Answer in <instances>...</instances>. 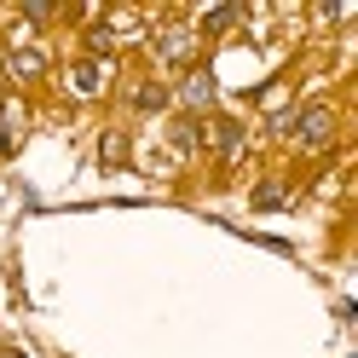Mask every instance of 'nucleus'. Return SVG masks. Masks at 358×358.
Wrapping results in <instances>:
<instances>
[{"label":"nucleus","mask_w":358,"mask_h":358,"mask_svg":"<svg viewBox=\"0 0 358 358\" xmlns=\"http://www.w3.org/2000/svg\"><path fill=\"white\" fill-rule=\"evenodd\" d=\"M70 81H76V93H99V81H104V70H99V58H81L76 70H70Z\"/></svg>","instance_id":"nucleus-4"},{"label":"nucleus","mask_w":358,"mask_h":358,"mask_svg":"<svg viewBox=\"0 0 358 358\" xmlns=\"http://www.w3.org/2000/svg\"><path fill=\"white\" fill-rule=\"evenodd\" d=\"M173 145L191 150V145H196V122H173Z\"/></svg>","instance_id":"nucleus-11"},{"label":"nucleus","mask_w":358,"mask_h":358,"mask_svg":"<svg viewBox=\"0 0 358 358\" xmlns=\"http://www.w3.org/2000/svg\"><path fill=\"white\" fill-rule=\"evenodd\" d=\"M283 133H295V139H301L306 150H318V145H329L335 116H329V104H306V110H295V116L283 122Z\"/></svg>","instance_id":"nucleus-1"},{"label":"nucleus","mask_w":358,"mask_h":358,"mask_svg":"<svg viewBox=\"0 0 358 358\" xmlns=\"http://www.w3.org/2000/svg\"><path fill=\"white\" fill-rule=\"evenodd\" d=\"M12 145H17V139H12V127L0 122V156H12Z\"/></svg>","instance_id":"nucleus-13"},{"label":"nucleus","mask_w":358,"mask_h":358,"mask_svg":"<svg viewBox=\"0 0 358 358\" xmlns=\"http://www.w3.org/2000/svg\"><path fill=\"white\" fill-rule=\"evenodd\" d=\"M99 156H104V168H122V162H127V139H122V133H104Z\"/></svg>","instance_id":"nucleus-6"},{"label":"nucleus","mask_w":358,"mask_h":358,"mask_svg":"<svg viewBox=\"0 0 358 358\" xmlns=\"http://www.w3.org/2000/svg\"><path fill=\"white\" fill-rule=\"evenodd\" d=\"M179 99H185L191 110H208L214 104V76L208 70H191V81H185V93H179Z\"/></svg>","instance_id":"nucleus-3"},{"label":"nucleus","mask_w":358,"mask_h":358,"mask_svg":"<svg viewBox=\"0 0 358 358\" xmlns=\"http://www.w3.org/2000/svg\"><path fill=\"white\" fill-rule=\"evenodd\" d=\"M283 203H289V196H283L278 185H260V191H255V208H283Z\"/></svg>","instance_id":"nucleus-10"},{"label":"nucleus","mask_w":358,"mask_h":358,"mask_svg":"<svg viewBox=\"0 0 358 358\" xmlns=\"http://www.w3.org/2000/svg\"><path fill=\"white\" fill-rule=\"evenodd\" d=\"M214 150L220 156H237L243 150V127L237 122H214Z\"/></svg>","instance_id":"nucleus-5"},{"label":"nucleus","mask_w":358,"mask_h":358,"mask_svg":"<svg viewBox=\"0 0 358 358\" xmlns=\"http://www.w3.org/2000/svg\"><path fill=\"white\" fill-rule=\"evenodd\" d=\"M24 17H29V24H47V17H52V6H47V0H29V6H24Z\"/></svg>","instance_id":"nucleus-12"},{"label":"nucleus","mask_w":358,"mask_h":358,"mask_svg":"<svg viewBox=\"0 0 358 358\" xmlns=\"http://www.w3.org/2000/svg\"><path fill=\"white\" fill-rule=\"evenodd\" d=\"M133 110L156 116V110H168V93H162V87H139V93H133Z\"/></svg>","instance_id":"nucleus-7"},{"label":"nucleus","mask_w":358,"mask_h":358,"mask_svg":"<svg viewBox=\"0 0 358 358\" xmlns=\"http://www.w3.org/2000/svg\"><path fill=\"white\" fill-rule=\"evenodd\" d=\"M156 52H162L168 64H191V35L185 29H162L156 35Z\"/></svg>","instance_id":"nucleus-2"},{"label":"nucleus","mask_w":358,"mask_h":358,"mask_svg":"<svg viewBox=\"0 0 358 358\" xmlns=\"http://www.w3.org/2000/svg\"><path fill=\"white\" fill-rule=\"evenodd\" d=\"M12 70H17V76H41V52H24V47H17V52H12Z\"/></svg>","instance_id":"nucleus-9"},{"label":"nucleus","mask_w":358,"mask_h":358,"mask_svg":"<svg viewBox=\"0 0 358 358\" xmlns=\"http://www.w3.org/2000/svg\"><path fill=\"white\" fill-rule=\"evenodd\" d=\"M231 24H237V6H214V12L203 17V29H208V35H220V29H231Z\"/></svg>","instance_id":"nucleus-8"}]
</instances>
